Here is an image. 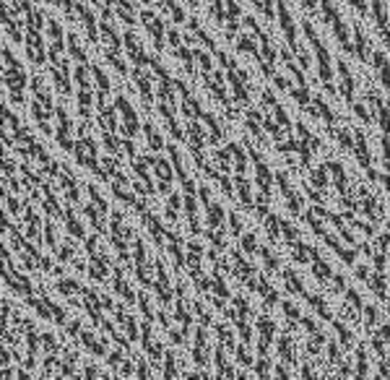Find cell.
Returning a JSON list of instances; mask_svg holds the SVG:
<instances>
[{"mask_svg": "<svg viewBox=\"0 0 390 380\" xmlns=\"http://www.w3.org/2000/svg\"><path fill=\"white\" fill-rule=\"evenodd\" d=\"M60 289H63L65 294H71V292H79V284H76V282H71V279H68V282H63V284H60Z\"/></svg>", "mask_w": 390, "mask_h": 380, "instance_id": "d590c367", "label": "cell"}, {"mask_svg": "<svg viewBox=\"0 0 390 380\" xmlns=\"http://www.w3.org/2000/svg\"><path fill=\"white\" fill-rule=\"evenodd\" d=\"M26 52L32 57L34 63H45V52H42V40H40V29H29V37H26Z\"/></svg>", "mask_w": 390, "mask_h": 380, "instance_id": "277c9868", "label": "cell"}, {"mask_svg": "<svg viewBox=\"0 0 390 380\" xmlns=\"http://www.w3.org/2000/svg\"><path fill=\"white\" fill-rule=\"evenodd\" d=\"M351 107H354V113H357L359 117H362V120H367V122L372 120V115L367 113V107H365V105H357V102H354V105H351Z\"/></svg>", "mask_w": 390, "mask_h": 380, "instance_id": "4dcf8cb0", "label": "cell"}, {"mask_svg": "<svg viewBox=\"0 0 390 380\" xmlns=\"http://www.w3.org/2000/svg\"><path fill=\"white\" fill-rule=\"evenodd\" d=\"M68 232H71L73 237H84V226H81L79 219L68 217Z\"/></svg>", "mask_w": 390, "mask_h": 380, "instance_id": "cb8c5ba5", "label": "cell"}, {"mask_svg": "<svg viewBox=\"0 0 390 380\" xmlns=\"http://www.w3.org/2000/svg\"><path fill=\"white\" fill-rule=\"evenodd\" d=\"M374 266H377V271H385V255H374Z\"/></svg>", "mask_w": 390, "mask_h": 380, "instance_id": "b9f144b4", "label": "cell"}, {"mask_svg": "<svg viewBox=\"0 0 390 380\" xmlns=\"http://www.w3.org/2000/svg\"><path fill=\"white\" fill-rule=\"evenodd\" d=\"M195 57L200 60V68H203V73H208L211 71V57L203 52V50H195Z\"/></svg>", "mask_w": 390, "mask_h": 380, "instance_id": "d4e9b609", "label": "cell"}, {"mask_svg": "<svg viewBox=\"0 0 390 380\" xmlns=\"http://www.w3.org/2000/svg\"><path fill=\"white\" fill-rule=\"evenodd\" d=\"M141 18H144V24L149 26V32H151V37L156 40V45L161 47V42H164V24H161L159 18L154 16L151 11H144V13H141Z\"/></svg>", "mask_w": 390, "mask_h": 380, "instance_id": "8992f818", "label": "cell"}, {"mask_svg": "<svg viewBox=\"0 0 390 380\" xmlns=\"http://www.w3.org/2000/svg\"><path fill=\"white\" fill-rule=\"evenodd\" d=\"M357 276H359V279H362V282H365L367 276H369V271H367L365 266H357ZM367 282H369V279H367Z\"/></svg>", "mask_w": 390, "mask_h": 380, "instance_id": "ee69618b", "label": "cell"}, {"mask_svg": "<svg viewBox=\"0 0 390 380\" xmlns=\"http://www.w3.org/2000/svg\"><path fill=\"white\" fill-rule=\"evenodd\" d=\"M169 42H172V45L177 47V45H180V34H177V32H169Z\"/></svg>", "mask_w": 390, "mask_h": 380, "instance_id": "f6af8a7d", "label": "cell"}, {"mask_svg": "<svg viewBox=\"0 0 390 380\" xmlns=\"http://www.w3.org/2000/svg\"><path fill=\"white\" fill-rule=\"evenodd\" d=\"M3 21H6V32H8L11 37H13V40H16V42H21V34H18L16 24H13V21H11V18H8V13H6V11H3Z\"/></svg>", "mask_w": 390, "mask_h": 380, "instance_id": "44dd1931", "label": "cell"}, {"mask_svg": "<svg viewBox=\"0 0 390 380\" xmlns=\"http://www.w3.org/2000/svg\"><path fill=\"white\" fill-rule=\"evenodd\" d=\"M354 151H357L359 164H365L367 170H369V164H372V156H369V149H367V144H365V138H362V133H357V144H354Z\"/></svg>", "mask_w": 390, "mask_h": 380, "instance_id": "30bf717a", "label": "cell"}, {"mask_svg": "<svg viewBox=\"0 0 390 380\" xmlns=\"http://www.w3.org/2000/svg\"><path fill=\"white\" fill-rule=\"evenodd\" d=\"M117 107L122 110V117H125V136H136L138 133V117L133 113V107L127 105L125 97H117Z\"/></svg>", "mask_w": 390, "mask_h": 380, "instance_id": "3957f363", "label": "cell"}, {"mask_svg": "<svg viewBox=\"0 0 390 380\" xmlns=\"http://www.w3.org/2000/svg\"><path fill=\"white\" fill-rule=\"evenodd\" d=\"M91 71H94V79L99 81V89H102V91L110 89V81H107V76H104V73L99 71V68H91Z\"/></svg>", "mask_w": 390, "mask_h": 380, "instance_id": "484cf974", "label": "cell"}, {"mask_svg": "<svg viewBox=\"0 0 390 380\" xmlns=\"http://www.w3.org/2000/svg\"><path fill=\"white\" fill-rule=\"evenodd\" d=\"M45 237H47V245H50V248H52V251H55V248H57V243H55V232H52V226H45Z\"/></svg>", "mask_w": 390, "mask_h": 380, "instance_id": "e575fe53", "label": "cell"}, {"mask_svg": "<svg viewBox=\"0 0 390 380\" xmlns=\"http://www.w3.org/2000/svg\"><path fill=\"white\" fill-rule=\"evenodd\" d=\"M338 141H341L346 149H354V141H351V136H349V130H338Z\"/></svg>", "mask_w": 390, "mask_h": 380, "instance_id": "d6a6232c", "label": "cell"}, {"mask_svg": "<svg viewBox=\"0 0 390 380\" xmlns=\"http://www.w3.org/2000/svg\"><path fill=\"white\" fill-rule=\"evenodd\" d=\"M242 245H245V251H247V253H255V235H245Z\"/></svg>", "mask_w": 390, "mask_h": 380, "instance_id": "8d00e7d4", "label": "cell"}, {"mask_svg": "<svg viewBox=\"0 0 390 380\" xmlns=\"http://www.w3.org/2000/svg\"><path fill=\"white\" fill-rule=\"evenodd\" d=\"M237 185H239V195H242V203L250 206V185H247V180L242 175H237Z\"/></svg>", "mask_w": 390, "mask_h": 380, "instance_id": "d6986e66", "label": "cell"}, {"mask_svg": "<svg viewBox=\"0 0 390 380\" xmlns=\"http://www.w3.org/2000/svg\"><path fill=\"white\" fill-rule=\"evenodd\" d=\"M260 255H263L265 266H268V268H276V266H279V263H276V258H273V253L268 251V248H263V251H260Z\"/></svg>", "mask_w": 390, "mask_h": 380, "instance_id": "f546056e", "label": "cell"}, {"mask_svg": "<svg viewBox=\"0 0 390 380\" xmlns=\"http://www.w3.org/2000/svg\"><path fill=\"white\" fill-rule=\"evenodd\" d=\"M369 284H372L374 294L385 299V276H382V271H377V274H374L372 279H369Z\"/></svg>", "mask_w": 390, "mask_h": 380, "instance_id": "2e32d148", "label": "cell"}, {"mask_svg": "<svg viewBox=\"0 0 390 380\" xmlns=\"http://www.w3.org/2000/svg\"><path fill=\"white\" fill-rule=\"evenodd\" d=\"M76 81L81 84V89H88V68H84V65L76 68Z\"/></svg>", "mask_w": 390, "mask_h": 380, "instance_id": "7402d4cb", "label": "cell"}, {"mask_svg": "<svg viewBox=\"0 0 390 380\" xmlns=\"http://www.w3.org/2000/svg\"><path fill=\"white\" fill-rule=\"evenodd\" d=\"M338 73H341V91H343V97H346V102H349V105H354V79H351L349 65L343 63V60H338Z\"/></svg>", "mask_w": 390, "mask_h": 380, "instance_id": "5b68a950", "label": "cell"}, {"mask_svg": "<svg viewBox=\"0 0 390 380\" xmlns=\"http://www.w3.org/2000/svg\"><path fill=\"white\" fill-rule=\"evenodd\" d=\"M136 81L141 86V97H144L146 105H151V86H149V79H146L144 73H136Z\"/></svg>", "mask_w": 390, "mask_h": 380, "instance_id": "4fadbf2b", "label": "cell"}, {"mask_svg": "<svg viewBox=\"0 0 390 380\" xmlns=\"http://www.w3.org/2000/svg\"><path fill=\"white\" fill-rule=\"evenodd\" d=\"M104 3H112V0H104Z\"/></svg>", "mask_w": 390, "mask_h": 380, "instance_id": "681fc988", "label": "cell"}, {"mask_svg": "<svg viewBox=\"0 0 390 380\" xmlns=\"http://www.w3.org/2000/svg\"><path fill=\"white\" fill-rule=\"evenodd\" d=\"M273 81H276V86H279V89H289V81H287V79H281V76H273Z\"/></svg>", "mask_w": 390, "mask_h": 380, "instance_id": "7bdbcfd3", "label": "cell"}, {"mask_svg": "<svg viewBox=\"0 0 390 380\" xmlns=\"http://www.w3.org/2000/svg\"><path fill=\"white\" fill-rule=\"evenodd\" d=\"M315 107H318V115H320V117L328 122V128H333L335 117H333V113H331V107L323 102V97H315Z\"/></svg>", "mask_w": 390, "mask_h": 380, "instance_id": "7c38bea8", "label": "cell"}, {"mask_svg": "<svg viewBox=\"0 0 390 380\" xmlns=\"http://www.w3.org/2000/svg\"><path fill=\"white\" fill-rule=\"evenodd\" d=\"M68 47H71V55L76 57V60H79V63H86V55H84V50L79 47V40H76V37H68Z\"/></svg>", "mask_w": 390, "mask_h": 380, "instance_id": "e0dca14e", "label": "cell"}, {"mask_svg": "<svg viewBox=\"0 0 390 380\" xmlns=\"http://www.w3.org/2000/svg\"><path fill=\"white\" fill-rule=\"evenodd\" d=\"M222 221H224V209L216 206V203H208V224H211V229L222 226Z\"/></svg>", "mask_w": 390, "mask_h": 380, "instance_id": "8fae6325", "label": "cell"}, {"mask_svg": "<svg viewBox=\"0 0 390 380\" xmlns=\"http://www.w3.org/2000/svg\"><path fill=\"white\" fill-rule=\"evenodd\" d=\"M279 349H281V355L287 357V362H292V339H281Z\"/></svg>", "mask_w": 390, "mask_h": 380, "instance_id": "83f0119b", "label": "cell"}, {"mask_svg": "<svg viewBox=\"0 0 390 380\" xmlns=\"http://www.w3.org/2000/svg\"><path fill=\"white\" fill-rule=\"evenodd\" d=\"M258 372H260V375H268V367H265V362L258 364Z\"/></svg>", "mask_w": 390, "mask_h": 380, "instance_id": "7dc6e473", "label": "cell"}, {"mask_svg": "<svg viewBox=\"0 0 390 380\" xmlns=\"http://www.w3.org/2000/svg\"><path fill=\"white\" fill-rule=\"evenodd\" d=\"M146 133H149V144H151V149H156L159 151L161 146H164V141H161V136L154 130V125H146Z\"/></svg>", "mask_w": 390, "mask_h": 380, "instance_id": "ac0fdd59", "label": "cell"}, {"mask_svg": "<svg viewBox=\"0 0 390 380\" xmlns=\"http://www.w3.org/2000/svg\"><path fill=\"white\" fill-rule=\"evenodd\" d=\"M45 349H47V352H55V349H57V344H55V339H52V336H45Z\"/></svg>", "mask_w": 390, "mask_h": 380, "instance_id": "60d3db41", "label": "cell"}, {"mask_svg": "<svg viewBox=\"0 0 390 380\" xmlns=\"http://www.w3.org/2000/svg\"><path fill=\"white\" fill-rule=\"evenodd\" d=\"M229 221H231V232H234V235H239V229H242V221H239L237 214H231Z\"/></svg>", "mask_w": 390, "mask_h": 380, "instance_id": "74e56055", "label": "cell"}, {"mask_svg": "<svg viewBox=\"0 0 390 380\" xmlns=\"http://www.w3.org/2000/svg\"><path fill=\"white\" fill-rule=\"evenodd\" d=\"M125 45H127V55L133 57L138 65H146V63H149V57L144 55V50H141V45H138V40L130 32L125 34Z\"/></svg>", "mask_w": 390, "mask_h": 380, "instance_id": "52a82bcc", "label": "cell"}, {"mask_svg": "<svg viewBox=\"0 0 390 380\" xmlns=\"http://www.w3.org/2000/svg\"><path fill=\"white\" fill-rule=\"evenodd\" d=\"M292 97L299 102V105H310V94H307V86H302V89H292Z\"/></svg>", "mask_w": 390, "mask_h": 380, "instance_id": "603a6c76", "label": "cell"}, {"mask_svg": "<svg viewBox=\"0 0 390 380\" xmlns=\"http://www.w3.org/2000/svg\"><path fill=\"white\" fill-rule=\"evenodd\" d=\"M335 328H338V336H341L343 344H346V347H351V333L346 331V328H343L341 323H335Z\"/></svg>", "mask_w": 390, "mask_h": 380, "instance_id": "836d02e7", "label": "cell"}, {"mask_svg": "<svg viewBox=\"0 0 390 380\" xmlns=\"http://www.w3.org/2000/svg\"><path fill=\"white\" fill-rule=\"evenodd\" d=\"M304 6H307V8L312 11V8H315V0H304Z\"/></svg>", "mask_w": 390, "mask_h": 380, "instance_id": "c3c4849f", "label": "cell"}, {"mask_svg": "<svg viewBox=\"0 0 390 380\" xmlns=\"http://www.w3.org/2000/svg\"><path fill=\"white\" fill-rule=\"evenodd\" d=\"M326 167H320V170H315V185L318 188H326V183H328V175H326Z\"/></svg>", "mask_w": 390, "mask_h": 380, "instance_id": "f1b7e54d", "label": "cell"}, {"mask_svg": "<svg viewBox=\"0 0 390 380\" xmlns=\"http://www.w3.org/2000/svg\"><path fill=\"white\" fill-rule=\"evenodd\" d=\"M177 372H175V357L169 355L167 357V378H175Z\"/></svg>", "mask_w": 390, "mask_h": 380, "instance_id": "ab89813d", "label": "cell"}, {"mask_svg": "<svg viewBox=\"0 0 390 380\" xmlns=\"http://www.w3.org/2000/svg\"><path fill=\"white\" fill-rule=\"evenodd\" d=\"M237 359L239 364H253V359H250V355H247L245 349H237Z\"/></svg>", "mask_w": 390, "mask_h": 380, "instance_id": "f35d334b", "label": "cell"}, {"mask_svg": "<svg viewBox=\"0 0 390 380\" xmlns=\"http://www.w3.org/2000/svg\"><path fill=\"white\" fill-rule=\"evenodd\" d=\"M253 156H255V170H258V185L263 188V193L268 195L271 193V172H268V167L258 159V154H253Z\"/></svg>", "mask_w": 390, "mask_h": 380, "instance_id": "9c48e42d", "label": "cell"}, {"mask_svg": "<svg viewBox=\"0 0 390 380\" xmlns=\"http://www.w3.org/2000/svg\"><path fill=\"white\" fill-rule=\"evenodd\" d=\"M354 32H357V55L362 57V60H369V50H367V40L365 34H362V26H357Z\"/></svg>", "mask_w": 390, "mask_h": 380, "instance_id": "5bb4252c", "label": "cell"}, {"mask_svg": "<svg viewBox=\"0 0 390 380\" xmlns=\"http://www.w3.org/2000/svg\"><path fill=\"white\" fill-rule=\"evenodd\" d=\"M237 47L245 50V52H255V42L250 40V37H239V40H237Z\"/></svg>", "mask_w": 390, "mask_h": 380, "instance_id": "4316f807", "label": "cell"}, {"mask_svg": "<svg viewBox=\"0 0 390 380\" xmlns=\"http://www.w3.org/2000/svg\"><path fill=\"white\" fill-rule=\"evenodd\" d=\"M323 18L333 24L335 37H338V42H341L343 47L351 50V42H349V32H346V24L341 21V16H338V11L333 8V3H331V0H323Z\"/></svg>", "mask_w": 390, "mask_h": 380, "instance_id": "7a4b0ae2", "label": "cell"}, {"mask_svg": "<svg viewBox=\"0 0 390 380\" xmlns=\"http://www.w3.org/2000/svg\"><path fill=\"white\" fill-rule=\"evenodd\" d=\"M287 284H289V287H292V289H294V292H299V294H304V284L299 282V279H297L294 271H287Z\"/></svg>", "mask_w": 390, "mask_h": 380, "instance_id": "ffe728a7", "label": "cell"}, {"mask_svg": "<svg viewBox=\"0 0 390 380\" xmlns=\"http://www.w3.org/2000/svg\"><path fill=\"white\" fill-rule=\"evenodd\" d=\"M211 16H214L216 21H224V6H222V0H214V11H211Z\"/></svg>", "mask_w": 390, "mask_h": 380, "instance_id": "1f68e13d", "label": "cell"}, {"mask_svg": "<svg viewBox=\"0 0 390 380\" xmlns=\"http://www.w3.org/2000/svg\"><path fill=\"white\" fill-rule=\"evenodd\" d=\"M79 105H81V115H84V117H88V115H91V91H88V89H81Z\"/></svg>", "mask_w": 390, "mask_h": 380, "instance_id": "9a60e30c", "label": "cell"}, {"mask_svg": "<svg viewBox=\"0 0 390 380\" xmlns=\"http://www.w3.org/2000/svg\"><path fill=\"white\" fill-rule=\"evenodd\" d=\"M304 34H307V40L312 42V47H315V52H318V63H320V79L328 84V89H331V79H333V71H331V55H328V50L320 45L318 34H315V29H312L310 21H304Z\"/></svg>", "mask_w": 390, "mask_h": 380, "instance_id": "6da1fadb", "label": "cell"}, {"mask_svg": "<svg viewBox=\"0 0 390 380\" xmlns=\"http://www.w3.org/2000/svg\"><path fill=\"white\" fill-rule=\"evenodd\" d=\"M374 65H377V76L385 84V89H390V63L388 57H385V52H374Z\"/></svg>", "mask_w": 390, "mask_h": 380, "instance_id": "ba28073f", "label": "cell"}, {"mask_svg": "<svg viewBox=\"0 0 390 380\" xmlns=\"http://www.w3.org/2000/svg\"><path fill=\"white\" fill-rule=\"evenodd\" d=\"M110 364H112V367H117V364H120V355H117V352H115V355H110Z\"/></svg>", "mask_w": 390, "mask_h": 380, "instance_id": "bcb514c9", "label": "cell"}]
</instances>
